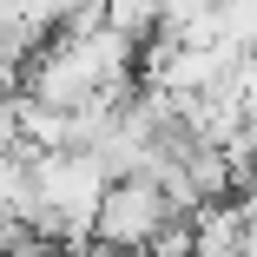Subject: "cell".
I'll list each match as a JSON object with an SVG mask.
<instances>
[{
  "mask_svg": "<svg viewBox=\"0 0 257 257\" xmlns=\"http://www.w3.org/2000/svg\"><path fill=\"white\" fill-rule=\"evenodd\" d=\"M231 92H237V106L257 119V53H244V60H237V73H231Z\"/></svg>",
  "mask_w": 257,
  "mask_h": 257,
  "instance_id": "obj_2",
  "label": "cell"
},
{
  "mask_svg": "<svg viewBox=\"0 0 257 257\" xmlns=\"http://www.w3.org/2000/svg\"><path fill=\"white\" fill-rule=\"evenodd\" d=\"M218 0H165V33H178V27H191L198 14H211Z\"/></svg>",
  "mask_w": 257,
  "mask_h": 257,
  "instance_id": "obj_3",
  "label": "cell"
},
{
  "mask_svg": "<svg viewBox=\"0 0 257 257\" xmlns=\"http://www.w3.org/2000/svg\"><path fill=\"white\" fill-rule=\"evenodd\" d=\"M172 198L152 172H125L112 191H106V211H99V237H92V257H145L152 237L172 224Z\"/></svg>",
  "mask_w": 257,
  "mask_h": 257,
  "instance_id": "obj_1",
  "label": "cell"
}]
</instances>
